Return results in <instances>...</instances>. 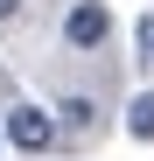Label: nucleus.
<instances>
[{
    "label": "nucleus",
    "mask_w": 154,
    "mask_h": 161,
    "mask_svg": "<svg viewBox=\"0 0 154 161\" xmlns=\"http://www.w3.org/2000/svg\"><path fill=\"white\" fill-rule=\"evenodd\" d=\"M91 126H98V105L91 98H63L56 105V133H91Z\"/></svg>",
    "instance_id": "nucleus-3"
},
{
    "label": "nucleus",
    "mask_w": 154,
    "mask_h": 161,
    "mask_svg": "<svg viewBox=\"0 0 154 161\" xmlns=\"http://www.w3.org/2000/svg\"><path fill=\"white\" fill-rule=\"evenodd\" d=\"M105 35H112V14L98 7V0H77L63 14V42L70 49H105Z\"/></svg>",
    "instance_id": "nucleus-2"
},
{
    "label": "nucleus",
    "mask_w": 154,
    "mask_h": 161,
    "mask_svg": "<svg viewBox=\"0 0 154 161\" xmlns=\"http://www.w3.org/2000/svg\"><path fill=\"white\" fill-rule=\"evenodd\" d=\"M0 133H7L21 154H42V147H56V119H49L42 105H14V112L0 119Z\"/></svg>",
    "instance_id": "nucleus-1"
},
{
    "label": "nucleus",
    "mask_w": 154,
    "mask_h": 161,
    "mask_svg": "<svg viewBox=\"0 0 154 161\" xmlns=\"http://www.w3.org/2000/svg\"><path fill=\"white\" fill-rule=\"evenodd\" d=\"M140 56H147V63H154V14H147V21H140Z\"/></svg>",
    "instance_id": "nucleus-5"
},
{
    "label": "nucleus",
    "mask_w": 154,
    "mask_h": 161,
    "mask_svg": "<svg viewBox=\"0 0 154 161\" xmlns=\"http://www.w3.org/2000/svg\"><path fill=\"white\" fill-rule=\"evenodd\" d=\"M14 14H21V0H0V21H14Z\"/></svg>",
    "instance_id": "nucleus-6"
},
{
    "label": "nucleus",
    "mask_w": 154,
    "mask_h": 161,
    "mask_svg": "<svg viewBox=\"0 0 154 161\" xmlns=\"http://www.w3.org/2000/svg\"><path fill=\"white\" fill-rule=\"evenodd\" d=\"M126 133H133V140H154V91H140V98H133V112H126Z\"/></svg>",
    "instance_id": "nucleus-4"
}]
</instances>
